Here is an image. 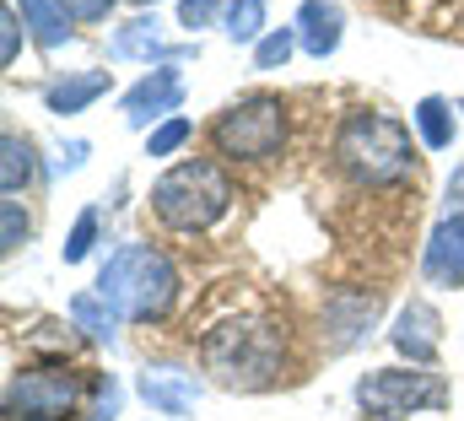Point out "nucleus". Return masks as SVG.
<instances>
[{
    "label": "nucleus",
    "mask_w": 464,
    "mask_h": 421,
    "mask_svg": "<svg viewBox=\"0 0 464 421\" xmlns=\"http://www.w3.org/2000/svg\"><path fill=\"white\" fill-rule=\"evenodd\" d=\"M16 5H22V16H27V27L38 33L44 49L71 44V11H65V0H16Z\"/></svg>",
    "instance_id": "nucleus-15"
},
{
    "label": "nucleus",
    "mask_w": 464,
    "mask_h": 421,
    "mask_svg": "<svg viewBox=\"0 0 464 421\" xmlns=\"http://www.w3.org/2000/svg\"><path fill=\"white\" fill-rule=\"evenodd\" d=\"M179 103H184V71H179V65H157L151 76H140V82L124 93V119H130V124H151V119L173 113Z\"/></svg>",
    "instance_id": "nucleus-9"
},
{
    "label": "nucleus",
    "mask_w": 464,
    "mask_h": 421,
    "mask_svg": "<svg viewBox=\"0 0 464 421\" xmlns=\"http://www.w3.org/2000/svg\"><path fill=\"white\" fill-rule=\"evenodd\" d=\"M98 298L114 308L119 318H135V324H151L173 308L179 298V270L162 249L151 243H119L98 276Z\"/></svg>",
    "instance_id": "nucleus-3"
},
{
    "label": "nucleus",
    "mask_w": 464,
    "mask_h": 421,
    "mask_svg": "<svg viewBox=\"0 0 464 421\" xmlns=\"http://www.w3.org/2000/svg\"><path fill=\"white\" fill-rule=\"evenodd\" d=\"M459 108H464V103H459Z\"/></svg>",
    "instance_id": "nucleus-30"
},
{
    "label": "nucleus",
    "mask_w": 464,
    "mask_h": 421,
    "mask_svg": "<svg viewBox=\"0 0 464 421\" xmlns=\"http://www.w3.org/2000/svg\"><path fill=\"white\" fill-rule=\"evenodd\" d=\"M222 5H232V0H179V27H189V33L195 27H211Z\"/></svg>",
    "instance_id": "nucleus-24"
},
{
    "label": "nucleus",
    "mask_w": 464,
    "mask_h": 421,
    "mask_svg": "<svg viewBox=\"0 0 464 421\" xmlns=\"http://www.w3.org/2000/svg\"><path fill=\"white\" fill-rule=\"evenodd\" d=\"M265 5H270V0H232L227 11H222L232 44H259V38H265Z\"/></svg>",
    "instance_id": "nucleus-19"
},
{
    "label": "nucleus",
    "mask_w": 464,
    "mask_h": 421,
    "mask_svg": "<svg viewBox=\"0 0 464 421\" xmlns=\"http://www.w3.org/2000/svg\"><path fill=\"white\" fill-rule=\"evenodd\" d=\"M200 362L206 373H217L227 389H265L281 378V362H286V335L270 324V318L237 314L222 318L200 335Z\"/></svg>",
    "instance_id": "nucleus-2"
},
{
    "label": "nucleus",
    "mask_w": 464,
    "mask_h": 421,
    "mask_svg": "<svg viewBox=\"0 0 464 421\" xmlns=\"http://www.w3.org/2000/svg\"><path fill=\"white\" fill-rule=\"evenodd\" d=\"M189 135H195V124H189L184 113H173V119H162V124L146 135V157H173Z\"/></svg>",
    "instance_id": "nucleus-22"
},
{
    "label": "nucleus",
    "mask_w": 464,
    "mask_h": 421,
    "mask_svg": "<svg viewBox=\"0 0 464 421\" xmlns=\"http://www.w3.org/2000/svg\"><path fill=\"white\" fill-rule=\"evenodd\" d=\"M389 340H394V351H405L411 362H432L438 357V346H443V318L432 303H405L400 318H394V329H389Z\"/></svg>",
    "instance_id": "nucleus-11"
},
{
    "label": "nucleus",
    "mask_w": 464,
    "mask_h": 421,
    "mask_svg": "<svg viewBox=\"0 0 464 421\" xmlns=\"http://www.w3.org/2000/svg\"><path fill=\"white\" fill-rule=\"evenodd\" d=\"M87 389H98V378L87 384L82 373H71L65 362L49 367H22L5 378V421H65L82 411Z\"/></svg>",
    "instance_id": "nucleus-6"
},
{
    "label": "nucleus",
    "mask_w": 464,
    "mask_h": 421,
    "mask_svg": "<svg viewBox=\"0 0 464 421\" xmlns=\"http://www.w3.org/2000/svg\"><path fill=\"white\" fill-rule=\"evenodd\" d=\"M135 5H157V0H135Z\"/></svg>",
    "instance_id": "nucleus-29"
},
{
    "label": "nucleus",
    "mask_w": 464,
    "mask_h": 421,
    "mask_svg": "<svg viewBox=\"0 0 464 421\" xmlns=\"http://www.w3.org/2000/svg\"><path fill=\"white\" fill-rule=\"evenodd\" d=\"M82 157H87V141H71V146H65V157H60L54 168H60V173H71V168H82Z\"/></svg>",
    "instance_id": "nucleus-28"
},
{
    "label": "nucleus",
    "mask_w": 464,
    "mask_h": 421,
    "mask_svg": "<svg viewBox=\"0 0 464 421\" xmlns=\"http://www.w3.org/2000/svg\"><path fill=\"white\" fill-rule=\"evenodd\" d=\"M330 157L356 190H383V184H400V179L416 173L411 130L394 113H378V108H351L335 124Z\"/></svg>",
    "instance_id": "nucleus-1"
},
{
    "label": "nucleus",
    "mask_w": 464,
    "mask_h": 421,
    "mask_svg": "<svg viewBox=\"0 0 464 421\" xmlns=\"http://www.w3.org/2000/svg\"><path fill=\"white\" fill-rule=\"evenodd\" d=\"M109 5H114V0H65L71 22H98V16H109Z\"/></svg>",
    "instance_id": "nucleus-26"
},
{
    "label": "nucleus",
    "mask_w": 464,
    "mask_h": 421,
    "mask_svg": "<svg viewBox=\"0 0 464 421\" xmlns=\"http://www.w3.org/2000/svg\"><path fill=\"white\" fill-rule=\"evenodd\" d=\"M135 389H140V400H146L157 416H184V411H195V400H200V378H195L189 367H173V362L146 367Z\"/></svg>",
    "instance_id": "nucleus-8"
},
{
    "label": "nucleus",
    "mask_w": 464,
    "mask_h": 421,
    "mask_svg": "<svg viewBox=\"0 0 464 421\" xmlns=\"http://www.w3.org/2000/svg\"><path fill=\"white\" fill-rule=\"evenodd\" d=\"M449 216H464V162L454 168V179H449Z\"/></svg>",
    "instance_id": "nucleus-27"
},
{
    "label": "nucleus",
    "mask_w": 464,
    "mask_h": 421,
    "mask_svg": "<svg viewBox=\"0 0 464 421\" xmlns=\"http://www.w3.org/2000/svg\"><path fill=\"white\" fill-rule=\"evenodd\" d=\"M292 27H297V44H303L314 60H324V54H335V49H341V33H346V11H341L335 0H303Z\"/></svg>",
    "instance_id": "nucleus-12"
},
{
    "label": "nucleus",
    "mask_w": 464,
    "mask_h": 421,
    "mask_svg": "<svg viewBox=\"0 0 464 421\" xmlns=\"http://www.w3.org/2000/svg\"><path fill=\"white\" fill-rule=\"evenodd\" d=\"M71 318H76V329H87L92 340H114L119 314L98 298V292H76V298H71Z\"/></svg>",
    "instance_id": "nucleus-17"
},
{
    "label": "nucleus",
    "mask_w": 464,
    "mask_h": 421,
    "mask_svg": "<svg viewBox=\"0 0 464 421\" xmlns=\"http://www.w3.org/2000/svg\"><path fill=\"white\" fill-rule=\"evenodd\" d=\"M292 49H297V27H270V33L254 44V65H259V71H281V65L292 60Z\"/></svg>",
    "instance_id": "nucleus-20"
},
{
    "label": "nucleus",
    "mask_w": 464,
    "mask_h": 421,
    "mask_svg": "<svg viewBox=\"0 0 464 421\" xmlns=\"http://www.w3.org/2000/svg\"><path fill=\"white\" fill-rule=\"evenodd\" d=\"M27 179H33V146L5 130V141H0V184H5V195L27 190Z\"/></svg>",
    "instance_id": "nucleus-18"
},
{
    "label": "nucleus",
    "mask_w": 464,
    "mask_h": 421,
    "mask_svg": "<svg viewBox=\"0 0 464 421\" xmlns=\"http://www.w3.org/2000/svg\"><path fill=\"white\" fill-rule=\"evenodd\" d=\"M151 210L173 232H206L232 210V179L222 173V162L189 157L151 184Z\"/></svg>",
    "instance_id": "nucleus-4"
},
{
    "label": "nucleus",
    "mask_w": 464,
    "mask_h": 421,
    "mask_svg": "<svg viewBox=\"0 0 464 421\" xmlns=\"http://www.w3.org/2000/svg\"><path fill=\"white\" fill-rule=\"evenodd\" d=\"M356 406L378 421L416 416V411H443V406H449V384H443L438 373L372 367L367 378H356Z\"/></svg>",
    "instance_id": "nucleus-7"
},
{
    "label": "nucleus",
    "mask_w": 464,
    "mask_h": 421,
    "mask_svg": "<svg viewBox=\"0 0 464 421\" xmlns=\"http://www.w3.org/2000/svg\"><path fill=\"white\" fill-rule=\"evenodd\" d=\"M211 146L227 162H270L286 146V103L276 93H248L217 113Z\"/></svg>",
    "instance_id": "nucleus-5"
},
{
    "label": "nucleus",
    "mask_w": 464,
    "mask_h": 421,
    "mask_svg": "<svg viewBox=\"0 0 464 421\" xmlns=\"http://www.w3.org/2000/svg\"><path fill=\"white\" fill-rule=\"evenodd\" d=\"M92 243H98V206H87L82 216H76L71 238L60 243V259H65V265H82V259L92 254Z\"/></svg>",
    "instance_id": "nucleus-21"
},
{
    "label": "nucleus",
    "mask_w": 464,
    "mask_h": 421,
    "mask_svg": "<svg viewBox=\"0 0 464 421\" xmlns=\"http://www.w3.org/2000/svg\"><path fill=\"white\" fill-rule=\"evenodd\" d=\"M16 49H22V22H16V5H0V60L16 65Z\"/></svg>",
    "instance_id": "nucleus-25"
},
{
    "label": "nucleus",
    "mask_w": 464,
    "mask_h": 421,
    "mask_svg": "<svg viewBox=\"0 0 464 421\" xmlns=\"http://www.w3.org/2000/svg\"><path fill=\"white\" fill-rule=\"evenodd\" d=\"M411 124L421 130V146H432V152L454 146V103L449 98H421L416 113H411Z\"/></svg>",
    "instance_id": "nucleus-16"
},
{
    "label": "nucleus",
    "mask_w": 464,
    "mask_h": 421,
    "mask_svg": "<svg viewBox=\"0 0 464 421\" xmlns=\"http://www.w3.org/2000/svg\"><path fill=\"white\" fill-rule=\"evenodd\" d=\"M109 87H114L109 71H76V76L49 82V87H44V103H49V113H82L87 103H98Z\"/></svg>",
    "instance_id": "nucleus-14"
},
{
    "label": "nucleus",
    "mask_w": 464,
    "mask_h": 421,
    "mask_svg": "<svg viewBox=\"0 0 464 421\" xmlns=\"http://www.w3.org/2000/svg\"><path fill=\"white\" fill-rule=\"evenodd\" d=\"M109 49H114V60H184V54H195V49H168L157 16H135V22H124Z\"/></svg>",
    "instance_id": "nucleus-13"
},
{
    "label": "nucleus",
    "mask_w": 464,
    "mask_h": 421,
    "mask_svg": "<svg viewBox=\"0 0 464 421\" xmlns=\"http://www.w3.org/2000/svg\"><path fill=\"white\" fill-rule=\"evenodd\" d=\"M427 287H464V216H443L421 249Z\"/></svg>",
    "instance_id": "nucleus-10"
},
{
    "label": "nucleus",
    "mask_w": 464,
    "mask_h": 421,
    "mask_svg": "<svg viewBox=\"0 0 464 421\" xmlns=\"http://www.w3.org/2000/svg\"><path fill=\"white\" fill-rule=\"evenodd\" d=\"M22 243H27V210H22V201H5L0 206V249L16 254Z\"/></svg>",
    "instance_id": "nucleus-23"
}]
</instances>
